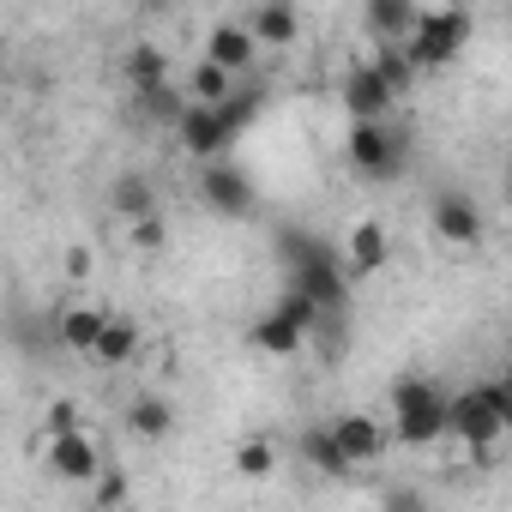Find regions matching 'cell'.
Instances as JSON below:
<instances>
[{
	"label": "cell",
	"instance_id": "30bf717a",
	"mask_svg": "<svg viewBox=\"0 0 512 512\" xmlns=\"http://www.w3.org/2000/svg\"><path fill=\"white\" fill-rule=\"evenodd\" d=\"M338 97H344V115H356V121H392V109H398V91L380 79L374 61L350 67V73L338 79Z\"/></svg>",
	"mask_w": 512,
	"mask_h": 512
},
{
	"label": "cell",
	"instance_id": "e0dca14e",
	"mask_svg": "<svg viewBox=\"0 0 512 512\" xmlns=\"http://www.w3.org/2000/svg\"><path fill=\"white\" fill-rule=\"evenodd\" d=\"M362 19L374 43H410L416 19H422V0H362Z\"/></svg>",
	"mask_w": 512,
	"mask_h": 512
},
{
	"label": "cell",
	"instance_id": "52a82bcc",
	"mask_svg": "<svg viewBox=\"0 0 512 512\" xmlns=\"http://www.w3.org/2000/svg\"><path fill=\"white\" fill-rule=\"evenodd\" d=\"M199 199L217 211V217H253L260 211V187H253V175L241 169V163H229V157H211L205 169H199Z\"/></svg>",
	"mask_w": 512,
	"mask_h": 512
},
{
	"label": "cell",
	"instance_id": "8fae6325",
	"mask_svg": "<svg viewBox=\"0 0 512 512\" xmlns=\"http://www.w3.org/2000/svg\"><path fill=\"white\" fill-rule=\"evenodd\" d=\"M175 139H181V151L193 163H211V157H223L235 145V133H229V121H223L217 103H187V115L175 121Z\"/></svg>",
	"mask_w": 512,
	"mask_h": 512
},
{
	"label": "cell",
	"instance_id": "ffe728a7",
	"mask_svg": "<svg viewBox=\"0 0 512 512\" xmlns=\"http://www.w3.org/2000/svg\"><path fill=\"white\" fill-rule=\"evenodd\" d=\"M139 320H127V314H109V326H103V338H97V368H127L133 356H139Z\"/></svg>",
	"mask_w": 512,
	"mask_h": 512
},
{
	"label": "cell",
	"instance_id": "cb8c5ba5",
	"mask_svg": "<svg viewBox=\"0 0 512 512\" xmlns=\"http://www.w3.org/2000/svg\"><path fill=\"white\" fill-rule=\"evenodd\" d=\"M109 211L133 223V217L157 211V187H151L145 175H115V187H109Z\"/></svg>",
	"mask_w": 512,
	"mask_h": 512
},
{
	"label": "cell",
	"instance_id": "5b68a950",
	"mask_svg": "<svg viewBox=\"0 0 512 512\" xmlns=\"http://www.w3.org/2000/svg\"><path fill=\"white\" fill-rule=\"evenodd\" d=\"M446 428L458 446H494L506 434V380H488V386H464L452 392L446 404Z\"/></svg>",
	"mask_w": 512,
	"mask_h": 512
},
{
	"label": "cell",
	"instance_id": "4316f807",
	"mask_svg": "<svg viewBox=\"0 0 512 512\" xmlns=\"http://www.w3.org/2000/svg\"><path fill=\"white\" fill-rule=\"evenodd\" d=\"M43 422H49V434H73V428H85V416H79V404H73V398H55Z\"/></svg>",
	"mask_w": 512,
	"mask_h": 512
},
{
	"label": "cell",
	"instance_id": "83f0119b",
	"mask_svg": "<svg viewBox=\"0 0 512 512\" xmlns=\"http://www.w3.org/2000/svg\"><path fill=\"white\" fill-rule=\"evenodd\" d=\"M91 494H97V506H121V500H127V476H121V470L109 464V470H103V476L91 482Z\"/></svg>",
	"mask_w": 512,
	"mask_h": 512
},
{
	"label": "cell",
	"instance_id": "44dd1931",
	"mask_svg": "<svg viewBox=\"0 0 512 512\" xmlns=\"http://www.w3.org/2000/svg\"><path fill=\"white\" fill-rule=\"evenodd\" d=\"M181 85H187V97H193V103H223V97H229V91H235L241 79H235V73H229L223 61L199 55V61L187 67V79H181Z\"/></svg>",
	"mask_w": 512,
	"mask_h": 512
},
{
	"label": "cell",
	"instance_id": "2e32d148",
	"mask_svg": "<svg viewBox=\"0 0 512 512\" xmlns=\"http://www.w3.org/2000/svg\"><path fill=\"white\" fill-rule=\"evenodd\" d=\"M103 326H109V314L91 308V302H67V308L55 314V338H61V350H73V356H97Z\"/></svg>",
	"mask_w": 512,
	"mask_h": 512
},
{
	"label": "cell",
	"instance_id": "7402d4cb",
	"mask_svg": "<svg viewBox=\"0 0 512 512\" xmlns=\"http://www.w3.org/2000/svg\"><path fill=\"white\" fill-rule=\"evenodd\" d=\"M374 67H380V79H386L398 97H410V91H416V79H422V67H416L410 43H374Z\"/></svg>",
	"mask_w": 512,
	"mask_h": 512
},
{
	"label": "cell",
	"instance_id": "ac0fdd59",
	"mask_svg": "<svg viewBox=\"0 0 512 512\" xmlns=\"http://www.w3.org/2000/svg\"><path fill=\"white\" fill-rule=\"evenodd\" d=\"M253 37H260L266 49H296L302 37V13H296V0H260V7L247 13Z\"/></svg>",
	"mask_w": 512,
	"mask_h": 512
},
{
	"label": "cell",
	"instance_id": "5bb4252c",
	"mask_svg": "<svg viewBox=\"0 0 512 512\" xmlns=\"http://www.w3.org/2000/svg\"><path fill=\"white\" fill-rule=\"evenodd\" d=\"M332 434L344 440V452H350L356 464H374L386 446H398V440H392V422H380V416H368V410H338V416H332Z\"/></svg>",
	"mask_w": 512,
	"mask_h": 512
},
{
	"label": "cell",
	"instance_id": "277c9868",
	"mask_svg": "<svg viewBox=\"0 0 512 512\" xmlns=\"http://www.w3.org/2000/svg\"><path fill=\"white\" fill-rule=\"evenodd\" d=\"M470 37H476V19L464 7H422V19L410 31V55L422 73H440L470 49Z\"/></svg>",
	"mask_w": 512,
	"mask_h": 512
},
{
	"label": "cell",
	"instance_id": "d4e9b609",
	"mask_svg": "<svg viewBox=\"0 0 512 512\" xmlns=\"http://www.w3.org/2000/svg\"><path fill=\"white\" fill-rule=\"evenodd\" d=\"M235 470H241L247 482H266V476L278 470V446H272V440H235Z\"/></svg>",
	"mask_w": 512,
	"mask_h": 512
},
{
	"label": "cell",
	"instance_id": "8992f818",
	"mask_svg": "<svg viewBox=\"0 0 512 512\" xmlns=\"http://www.w3.org/2000/svg\"><path fill=\"white\" fill-rule=\"evenodd\" d=\"M344 157H350V169L368 175V181H398V169H404V127H392V121H356V115H350V127H344Z\"/></svg>",
	"mask_w": 512,
	"mask_h": 512
},
{
	"label": "cell",
	"instance_id": "ba28073f",
	"mask_svg": "<svg viewBox=\"0 0 512 512\" xmlns=\"http://www.w3.org/2000/svg\"><path fill=\"white\" fill-rule=\"evenodd\" d=\"M43 464H49L55 482H97V476L109 470V458H103V446H97L91 428L49 434V440H43Z\"/></svg>",
	"mask_w": 512,
	"mask_h": 512
},
{
	"label": "cell",
	"instance_id": "4fadbf2b",
	"mask_svg": "<svg viewBox=\"0 0 512 512\" xmlns=\"http://www.w3.org/2000/svg\"><path fill=\"white\" fill-rule=\"evenodd\" d=\"M260 49H266V43L253 37V25H247V19H241V25H235V19H217V25L205 31V55H211V61H223L235 79H253V73H260Z\"/></svg>",
	"mask_w": 512,
	"mask_h": 512
},
{
	"label": "cell",
	"instance_id": "7a4b0ae2",
	"mask_svg": "<svg viewBox=\"0 0 512 512\" xmlns=\"http://www.w3.org/2000/svg\"><path fill=\"white\" fill-rule=\"evenodd\" d=\"M284 247V266H290V284L308 290L326 314H350V272H344V247H326L320 235H302V229H284L278 235Z\"/></svg>",
	"mask_w": 512,
	"mask_h": 512
},
{
	"label": "cell",
	"instance_id": "9a60e30c",
	"mask_svg": "<svg viewBox=\"0 0 512 512\" xmlns=\"http://www.w3.org/2000/svg\"><path fill=\"white\" fill-rule=\"evenodd\" d=\"M296 458H302L308 470H320V476H344V470H356V458L344 452V440L332 434V422H308V428L296 434Z\"/></svg>",
	"mask_w": 512,
	"mask_h": 512
},
{
	"label": "cell",
	"instance_id": "6da1fadb",
	"mask_svg": "<svg viewBox=\"0 0 512 512\" xmlns=\"http://www.w3.org/2000/svg\"><path fill=\"white\" fill-rule=\"evenodd\" d=\"M446 404H452V392H440L434 374H398V380L386 386V422H392V440L410 446V452L452 440V428H446Z\"/></svg>",
	"mask_w": 512,
	"mask_h": 512
},
{
	"label": "cell",
	"instance_id": "d6986e66",
	"mask_svg": "<svg viewBox=\"0 0 512 512\" xmlns=\"http://www.w3.org/2000/svg\"><path fill=\"white\" fill-rule=\"evenodd\" d=\"M127 434H133V440H163V434H175V404H169L163 392H139V398L127 404Z\"/></svg>",
	"mask_w": 512,
	"mask_h": 512
},
{
	"label": "cell",
	"instance_id": "484cf974",
	"mask_svg": "<svg viewBox=\"0 0 512 512\" xmlns=\"http://www.w3.org/2000/svg\"><path fill=\"white\" fill-rule=\"evenodd\" d=\"M127 235H133V247H139V253H157V247L169 241V223H163V211H145V217H133V223H127Z\"/></svg>",
	"mask_w": 512,
	"mask_h": 512
},
{
	"label": "cell",
	"instance_id": "4dcf8cb0",
	"mask_svg": "<svg viewBox=\"0 0 512 512\" xmlns=\"http://www.w3.org/2000/svg\"><path fill=\"white\" fill-rule=\"evenodd\" d=\"M506 199H512V169H506Z\"/></svg>",
	"mask_w": 512,
	"mask_h": 512
},
{
	"label": "cell",
	"instance_id": "3957f363",
	"mask_svg": "<svg viewBox=\"0 0 512 512\" xmlns=\"http://www.w3.org/2000/svg\"><path fill=\"white\" fill-rule=\"evenodd\" d=\"M326 320H332V314H326L308 290H296V284H290V290L260 314V320L247 326V350H253V356H272V362H296V356L314 344V332H320Z\"/></svg>",
	"mask_w": 512,
	"mask_h": 512
},
{
	"label": "cell",
	"instance_id": "7c38bea8",
	"mask_svg": "<svg viewBox=\"0 0 512 512\" xmlns=\"http://www.w3.org/2000/svg\"><path fill=\"white\" fill-rule=\"evenodd\" d=\"M344 272L362 284V278H374V272H386V260H392V229L380 223V217H356L350 229H344Z\"/></svg>",
	"mask_w": 512,
	"mask_h": 512
},
{
	"label": "cell",
	"instance_id": "f1b7e54d",
	"mask_svg": "<svg viewBox=\"0 0 512 512\" xmlns=\"http://www.w3.org/2000/svg\"><path fill=\"white\" fill-rule=\"evenodd\" d=\"M61 266H67V278H73V284H85V278H97V253H91L85 241H73Z\"/></svg>",
	"mask_w": 512,
	"mask_h": 512
},
{
	"label": "cell",
	"instance_id": "603a6c76",
	"mask_svg": "<svg viewBox=\"0 0 512 512\" xmlns=\"http://www.w3.org/2000/svg\"><path fill=\"white\" fill-rule=\"evenodd\" d=\"M127 85L145 97V91H157V85H169V55L157 49V43H133L127 49Z\"/></svg>",
	"mask_w": 512,
	"mask_h": 512
},
{
	"label": "cell",
	"instance_id": "9c48e42d",
	"mask_svg": "<svg viewBox=\"0 0 512 512\" xmlns=\"http://www.w3.org/2000/svg\"><path fill=\"white\" fill-rule=\"evenodd\" d=\"M428 229H434L446 247H482V235H488L482 205H476L470 193H458V187H440V193L428 199Z\"/></svg>",
	"mask_w": 512,
	"mask_h": 512
},
{
	"label": "cell",
	"instance_id": "f546056e",
	"mask_svg": "<svg viewBox=\"0 0 512 512\" xmlns=\"http://www.w3.org/2000/svg\"><path fill=\"white\" fill-rule=\"evenodd\" d=\"M506 434H512V374H506Z\"/></svg>",
	"mask_w": 512,
	"mask_h": 512
}]
</instances>
